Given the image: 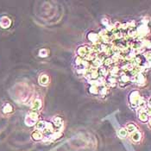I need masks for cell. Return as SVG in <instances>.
<instances>
[{
    "instance_id": "1",
    "label": "cell",
    "mask_w": 151,
    "mask_h": 151,
    "mask_svg": "<svg viewBox=\"0 0 151 151\" xmlns=\"http://www.w3.org/2000/svg\"><path fill=\"white\" fill-rule=\"evenodd\" d=\"M141 98L142 97H141L138 90H133L129 93V103L131 107L133 108V109H137V108L138 107V104H139V101H140Z\"/></svg>"
},
{
    "instance_id": "2",
    "label": "cell",
    "mask_w": 151,
    "mask_h": 151,
    "mask_svg": "<svg viewBox=\"0 0 151 151\" xmlns=\"http://www.w3.org/2000/svg\"><path fill=\"white\" fill-rule=\"evenodd\" d=\"M54 132H56V129H55V128H54L53 123H51V122H47L46 127H45L44 129H43V131H42L44 137H48V138L50 139L51 136H52Z\"/></svg>"
},
{
    "instance_id": "3",
    "label": "cell",
    "mask_w": 151,
    "mask_h": 151,
    "mask_svg": "<svg viewBox=\"0 0 151 151\" xmlns=\"http://www.w3.org/2000/svg\"><path fill=\"white\" fill-rule=\"evenodd\" d=\"M137 35H138V36L144 38L145 35H148V33H149V29H148V25L142 24V25H140V26L137 27Z\"/></svg>"
},
{
    "instance_id": "4",
    "label": "cell",
    "mask_w": 151,
    "mask_h": 151,
    "mask_svg": "<svg viewBox=\"0 0 151 151\" xmlns=\"http://www.w3.org/2000/svg\"><path fill=\"white\" fill-rule=\"evenodd\" d=\"M132 80L136 84H137L138 85H143L145 84L146 78H145V76L143 75L142 73H139L137 75H135L134 77H132Z\"/></svg>"
},
{
    "instance_id": "5",
    "label": "cell",
    "mask_w": 151,
    "mask_h": 151,
    "mask_svg": "<svg viewBox=\"0 0 151 151\" xmlns=\"http://www.w3.org/2000/svg\"><path fill=\"white\" fill-rule=\"evenodd\" d=\"M52 123H53V124H54V128H55V129H56V131H59L58 129H60L63 126L64 121H63V119H62L61 117L57 116V117H54V118H53Z\"/></svg>"
},
{
    "instance_id": "6",
    "label": "cell",
    "mask_w": 151,
    "mask_h": 151,
    "mask_svg": "<svg viewBox=\"0 0 151 151\" xmlns=\"http://www.w3.org/2000/svg\"><path fill=\"white\" fill-rule=\"evenodd\" d=\"M137 115H138V119H139L140 122H142V123H148L149 118H148V116L147 115L145 110L138 109V110H137Z\"/></svg>"
},
{
    "instance_id": "7",
    "label": "cell",
    "mask_w": 151,
    "mask_h": 151,
    "mask_svg": "<svg viewBox=\"0 0 151 151\" xmlns=\"http://www.w3.org/2000/svg\"><path fill=\"white\" fill-rule=\"evenodd\" d=\"M42 107V101L41 98H35L33 103H32V105H31V110L32 111H35V112H38L41 109Z\"/></svg>"
},
{
    "instance_id": "8",
    "label": "cell",
    "mask_w": 151,
    "mask_h": 151,
    "mask_svg": "<svg viewBox=\"0 0 151 151\" xmlns=\"http://www.w3.org/2000/svg\"><path fill=\"white\" fill-rule=\"evenodd\" d=\"M31 138L35 142H39V141H41L44 139V136H43V133L41 131H39L35 129V131H33L31 134Z\"/></svg>"
},
{
    "instance_id": "9",
    "label": "cell",
    "mask_w": 151,
    "mask_h": 151,
    "mask_svg": "<svg viewBox=\"0 0 151 151\" xmlns=\"http://www.w3.org/2000/svg\"><path fill=\"white\" fill-rule=\"evenodd\" d=\"M142 135L141 131H135L134 133L131 134V141H132L133 142H135V143L140 142L141 140H142Z\"/></svg>"
},
{
    "instance_id": "10",
    "label": "cell",
    "mask_w": 151,
    "mask_h": 151,
    "mask_svg": "<svg viewBox=\"0 0 151 151\" xmlns=\"http://www.w3.org/2000/svg\"><path fill=\"white\" fill-rule=\"evenodd\" d=\"M11 21L9 17L7 16H3L1 19H0V26L4 29H7L11 26Z\"/></svg>"
},
{
    "instance_id": "11",
    "label": "cell",
    "mask_w": 151,
    "mask_h": 151,
    "mask_svg": "<svg viewBox=\"0 0 151 151\" xmlns=\"http://www.w3.org/2000/svg\"><path fill=\"white\" fill-rule=\"evenodd\" d=\"M87 39H88L91 42H93V43H94V44H96V43H98V41L100 40V36H99L98 34H96V33L91 32V33H89V34L87 35Z\"/></svg>"
},
{
    "instance_id": "12",
    "label": "cell",
    "mask_w": 151,
    "mask_h": 151,
    "mask_svg": "<svg viewBox=\"0 0 151 151\" xmlns=\"http://www.w3.org/2000/svg\"><path fill=\"white\" fill-rule=\"evenodd\" d=\"M125 129H126V131H127L128 134H132V133H134L135 131H138V129H137V126L135 123H127L126 126H125Z\"/></svg>"
},
{
    "instance_id": "13",
    "label": "cell",
    "mask_w": 151,
    "mask_h": 151,
    "mask_svg": "<svg viewBox=\"0 0 151 151\" xmlns=\"http://www.w3.org/2000/svg\"><path fill=\"white\" fill-rule=\"evenodd\" d=\"M49 75H47V74H41L40 77H39V83L41 85H43V86H46V85H48L49 84Z\"/></svg>"
},
{
    "instance_id": "14",
    "label": "cell",
    "mask_w": 151,
    "mask_h": 151,
    "mask_svg": "<svg viewBox=\"0 0 151 151\" xmlns=\"http://www.w3.org/2000/svg\"><path fill=\"white\" fill-rule=\"evenodd\" d=\"M76 53L78 54V57H80V58H85L86 55H87V51H86V49H85V46H80L76 50Z\"/></svg>"
},
{
    "instance_id": "15",
    "label": "cell",
    "mask_w": 151,
    "mask_h": 151,
    "mask_svg": "<svg viewBox=\"0 0 151 151\" xmlns=\"http://www.w3.org/2000/svg\"><path fill=\"white\" fill-rule=\"evenodd\" d=\"M46 124H47V122L44 121V120H38L36 124L35 125V129L36 131H43V129H45L46 127Z\"/></svg>"
},
{
    "instance_id": "16",
    "label": "cell",
    "mask_w": 151,
    "mask_h": 151,
    "mask_svg": "<svg viewBox=\"0 0 151 151\" xmlns=\"http://www.w3.org/2000/svg\"><path fill=\"white\" fill-rule=\"evenodd\" d=\"M24 123H25V124H26L27 126L32 127V126H35V125L36 124L37 121H36L35 119L32 118L31 117H30L29 115H27L26 118H25V119H24Z\"/></svg>"
},
{
    "instance_id": "17",
    "label": "cell",
    "mask_w": 151,
    "mask_h": 151,
    "mask_svg": "<svg viewBox=\"0 0 151 151\" xmlns=\"http://www.w3.org/2000/svg\"><path fill=\"white\" fill-rule=\"evenodd\" d=\"M118 136L119 138L121 139H123V138H126L127 136H128V132L126 131V129L125 127H122L118 129Z\"/></svg>"
},
{
    "instance_id": "18",
    "label": "cell",
    "mask_w": 151,
    "mask_h": 151,
    "mask_svg": "<svg viewBox=\"0 0 151 151\" xmlns=\"http://www.w3.org/2000/svg\"><path fill=\"white\" fill-rule=\"evenodd\" d=\"M107 93H108V87L106 85H101L98 87V95L99 96L104 97L107 95Z\"/></svg>"
},
{
    "instance_id": "19",
    "label": "cell",
    "mask_w": 151,
    "mask_h": 151,
    "mask_svg": "<svg viewBox=\"0 0 151 151\" xmlns=\"http://www.w3.org/2000/svg\"><path fill=\"white\" fill-rule=\"evenodd\" d=\"M148 105V103L147 101L145 100V98H143L142 97L141 98L140 101H139V104H138V109H142V110H145L146 109V107Z\"/></svg>"
},
{
    "instance_id": "20",
    "label": "cell",
    "mask_w": 151,
    "mask_h": 151,
    "mask_svg": "<svg viewBox=\"0 0 151 151\" xmlns=\"http://www.w3.org/2000/svg\"><path fill=\"white\" fill-rule=\"evenodd\" d=\"M88 92L90 94L98 95V87H97L95 85H90V87L88 88Z\"/></svg>"
},
{
    "instance_id": "21",
    "label": "cell",
    "mask_w": 151,
    "mask_h": 151,
    "mask_svg": "<svg viewBox=\"0 0 151 151\" xmlns=\"http://www.w3.org/2000/svg\"><path fill=\"white\" fill-rule=\"evenodd\" d=\"M12 112H13V107H12V105L11 104H6L4 106V108H3V112L4 113L7 114V113H11Z\"/></svg>"
},
{
    "instance_id": "22",
    "label": "cell",
    "mask_w": 151,
    "mask_h": 151,
    "mask_svg": "<svg viewBox=\"0 0 151 151\" xmlns=\"http://www.w3.org/2000/svg\"><path fill=\"white\" fill-rule=\"evenodd\" d=\"M109 73L111 74L110 75H113V76H117L119 73V68L118 67H113L112 68L109 69Z\"/></svg>"
},
{
    "instance_id": "23",
    "label": "cell",
    "mask_w": 151,
    "mask_h": 151,
    "mask_svg": "<svg viewBox=\"0 0 151 151\" xmlns=\"http://www.w3.org/2000/svg\"><path fill=\"white\" fill-rule=\"evenodd\" d=\"M62 137V134L60 132V131H56V132H54L52 136H51V137H50V140H52V141H54V140H57V139H59V138H60Z\"/></svg>"
},
{
    "instance_id": "24",
    "label": "cell",
    "mask_w": 151,
    "mask_h": 151,
    "mask_svg": "<svg viewBox=\"0 0 151 151\" xmlns=\"http://www.w3.org/2000/svg\"><path fill=\"white\" fill-rule=\"evenodd\" d=\"M103 63H104V65L105 67H109V66H111L112 64H113L114 62H113V60H112V59L111 57H108L105 60H104Z\"/></svg>"
},
{
    "instance_id": "25",
    "label": "cell",
    "mask_w": 151,
    "mask_h": 151,
    "mask_svg": "<svg viewBox=\"0 0 151 151\" xmlns=\"http://www.w3.org/2000/svg\"><path fill=\"white\" fill-rule=\"evenodd\" d=\"M30 117H31L32 118H34V119H35L36 121H38L39 120V114H38V112H35V111H31V112H29V114H28Z\"/></svg>"
},
{
    "instance_id": "26",
    "label": "cell",
    "mask_w": 151,
    "mask_h": 151,
    "mask_svg": "<svg viewBox=\"0 0 151 151\" xmlns=\"http://www.w3.org/2000/svg\"><path fill=\"white\" fill-rule=\"evenodd\" d=\"M48 54H49V52H48V50H47L46 49H41V50L39 51V56L41 57V58L47 57V56H48Z\"/></svg>"
},
{
    "instance_id": "27",
    "label": "cell",
    "mask_w": 151,
    "mask_h": 151,
    "mask_svg": "<svg viewBox=\"0 0 151 151\" xmlns=\"http://www.w3.org/2000/svg\"><path fill=\"white\" fill-rule=\"evenodd\" d=\"M145 112L147 113V115L148 116L149 118H151V106L148 104L147 107H146V109H145Z\"/></svg>"
},
{
    "instance_id": "28",
    "label": "cell",
    "mask_w": 151,
    "mask_h": 151,
    "mask_svg": "<svg viewBox=\"0 0 151 151\" xmlns=\"http://www.w3.org/2000/svg\"><path fill=\"white\" fill-rule=\"evenodd\" d=\"M83 62V59L80 58V57H77L76 60H75V64L77 65V66H81V64Z\"/></svg>"
},
{
    "instance_id": "29",
    "label": "cell",
    "mask_w": 151,
    "mask_h": 151,
    "mask_svg": "<svg viewBox=\"0 0 151 151\" xmlns=\"http://www.w3.org/2000/svg\"><path fill=\"white\" fill-rule=\"evenodd\" d=\"M102 24L106 27V26H108V25L110 24V22H109V20H108V19L104 18V19H102Z\"/></svg>"
},
{
    "instance_id": "30",
    "label": "cell",
    "mask_w": 151,
    "mask_h": 151,
    "mask_svg": "<svg viewBox=\"0 0 151 151\" xmlns=\"http://www.w3.org/2000/svg\"><path fill=\"white\" fill-rule=\"evenodd\" d=\"M148 128L151 129V118H149L148 121Z\"/></svg>"
},
{
    "instance_id": "31",
    "label": "cell",
    "mask_w": 151,
    "mask_h": 151,
    "mask_svg": "<svg viewBox=\"0 0 151 151\" xmlns=\"http://www.w3.org/2000/svg\"><path fill=\"white\" fill-rule=\"evenodd\" d=\"M150 106H151V97H150V98H149V100H148V103Z\"/></svg>"
}]
</instances>
